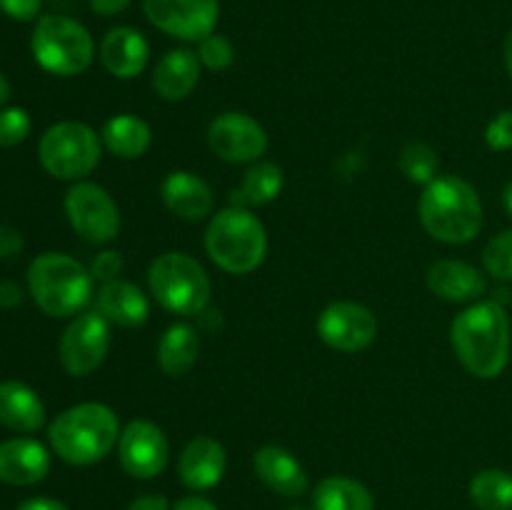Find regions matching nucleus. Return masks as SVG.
I'll list each match as a JSON object with an SVG mask.
<instances>
[{
  "mask_svg": "<svg viewBox=\"0 0 512 510\" xmlns=\"http://www.w3.org/2000/svg\"><path fill=\"white\" fill-rule=\"evenodd\" d=\"M450 345L470 375L493 380L508 368L512 348L510 318L498 300H478L455 315Z\"/></svg>",
  "mask_w": 512,
  "mask_h": 510,
  "instance_id": "nucleus-1",
  "label": "nucleus"
},
{
  "mask_svg": "<svg viewBox=\"0 0 512 510\" xmlns=\"http://www.w3.org/2000/svg\"><path fill=\"white\" fill-rule=\"evenodd\" d=\"M120 420L110 405L80 403L55 415L48 425L53 453L68 465H95L113 453L120 440Z\"/></svg>",
  "mask_w": 512,
  "mask_h": 510,
  "instance_id": "nucleus-2",
  "label": "nucleus"
},
{
  "mask_svg": "<svg viewBox=\"0 0 512 510\" xmlns=\"http://www.w3.org/2000/svg\"><path fill=\"white\" fill-rule=\"evenodd\" d=\"M418 218L430 238L448 245H465L483 228V203L468 180L458 175H438L423 188Z\"/></svg>",
  "mask_w": 512,
  "mask_h": 510,
  "instance_id": "nucleus-3",
  "label": "nucleus"
},
{
  "mask_svg": "<svg viewBox=\"0 0 512 510\" xmlns=\"http://www.w3.org/2000/svg\"><path fill=\"white\" fill-rule=\"evenodd\" d=\"M95 278L68 253H43L28 268V290L48 318H75L95 295Z\"/></svg>",
  "mask_w": 512,
  "mask_h": 510,
  "instance_id": "nucleus-4",
  "label": "nucleus"
},
{
  "mask_svg": "<svg viewBox=\"0 0 512 510\" xmlns=\"http://www.w3.org/2000/svg\"><path fill=\"white\" fill-rule=\"evenodd\" d=\"M205 253L230 275H248L268 255V233L253 210L228 205L210 218L205 228Z\"/></svg>",
  "mask_w": 512,
  "mask_h": 510,
  "instance_id": "nucleus-5",
  "label": "nucleus"
},
{
  "mask_svg": "<svg viewBox=\"0 0 512 510\" xmlns=\"http://www.w3.org/2000/svg\"><path fill=\"white\" fill-rule=\"evenodd\" d=\"M148 288L155 303L173 315L205 313L213 295L210 275L193 255L170 250L158 255L148 268Z\"/></svg>",
  "mask_w": 512,
  "mask_h": 510,
  "instance_id": "nucleus-6",
  "label": "nucleus"
},
{
  "mask_svg": "<svg viewBox=\"0 0 512 510\" xmlns=\"http://www.w3.org/2000/svg\"><path fill=\"white\" fill-rule=\"evenodd\" d=\"M30 50L45 73L75 78L93 63L95 40L83 23L68 15H43L30 35Z\"/></svg>",
  "mask_w": 512,
  "mask_h": 510,
  "instance_id": "nucleus-7",
  "label": "nucleus"
},
{
  "mask_svg": "<svg viewBox=\"0 0 512 510\" xmlns=\"http://www.w3.org/2000/svg\"><path fill=\"white\" fill-rule=\"evenodd\" d=\"M100 135L80 120H63L50 125L38 143V160L55 180L78 183L100 163Z\"/></svg>",
  "mask_w": 512,
  "mask_h": 510,
  "instance_id": "nucleus-8",
  "label": "nucleus"
},
{
  "mask_svg": "<svg viewBox=\"0 0 512 510\" xmlns=\"http://www.w3.org/2000/svg\"><path fill=\"white\" fill-rule=\"evenodd\" d=\"M113 343V325L98 310H83L65 325L58 343L60 365L73 378H85L105 363Z\"/></svg>",
  "mask_w": 512,
  "mask_h": 510,
  "instance_id": "nucleus-9",
  "label": "nucleus"
},
{
  "mask_svg": "<svg viewBox=\"0 0 512 510\" xmlns=\"http://www.w3.org/2000/svg\"><path fill=\"white\" fill-rule=\"evenodd\" d=\"M68 223L85 243L108 245L120 233V210L113 195L98 183L78 180L65 193Z\"/></svg>",
  "mask_w": 512,
  "mask_h": 510,
  "instance_id": "nucleus-10",
  "label": "nucleus"
},
{
  "mask_svg": "<svg viewBox=\"0 0 512 510\" xmlns=\"http://www.w3.org/2000/svg\"><path fill=\"white\" fill-rule=\"evenodd\" d=\"M143 13L160 33L185 43H200L215 33L218 0H143Z\"/></svg>",
  "mask_w": 512,
  "mask_h": 510,
  "instance_id": "nucleus-11",
  "label": "nucleus"
},
{
  "mask_svg": "<svg viewBox=\"0 0 512 510\" xmlns=\"http://www.w3.org/2000/svg\"><path fill=\"white\" fill-rule=\"evenodd\" d=\"M320 340L338 353H360L378 338V315L355 300H335L318 315Z\"/></svg>",
  "mask_w": 512,
  "mask_h": 510,
  "instance_id": "nucleus-12",
  "label": "nucleus"
},
{
  "mask_svg": "<svg viewBox=\"0 0 512 510\" xmlns=\"http://www.w3.org/2000/svg\"><path fill=\"white\" fill-rule=\"evenodd\" d=\"M205 138L213 155L233 165L255 163L268 150V133L263 125L253 115L240 113V110H228L213 118Z\"/></svg>",
  "mask_w": 512,
  "mask_h": 510,
  "instance_id": "nucleus-13",
  "label": "nucleus"
},
{
  "mask_svg": "<svg viewBox=\"0 0 512 510\" xmlns=\"http://www.w3.org/2000/svg\"><path fill=\"white\" fill-rule=\"evenodd\" d=\"M118 460L130 478L153 480L170 460V443L153 420H130L118 440Z\"/></svg>",
  "mask_w": 512,
  "mask_h": 510,
  "instance_id": "nucleus-14",
  "label": "nucleus"
},
{
  "mask_svg": "<svg viewBox=\"0 0 512 510\" xmlns=\"http://www.w3.org/2000/svg\"><path fill=\"white\" fill-rule=\"evenodd\" d=\"M228 468V455L220 440L210 435H195L178 458V478L188 490L203 493L223 480Z\"/></svg>",
  "mask_w": 512,
  "mask_h": 510,
  "instance_id": "nucleus-15",
  "label": "nucleus"
},
{
  "mask_svg": "<svg viewBox=\"0 0 512 510\" xmlns=\"http://www.w3.org/2000/svg\"><path fill=\"white\" fill-rule=\"evenodd\" d=\"M160 198L170 213L188 223L205 220L215 210V193L210 183L190 170H173L165 175L160 183Z\"/></svg>",
  "mask_w": 512,
  "mask_h": 510,
  "instance_id": "nucleus-16",
  "label": "nucleus"
},
{
  "mask_svg": "<svg viewBox=\"0 0 512 510\" xmlns=\"http://www.w3.org/2000/svg\"><path fill=\"white\" fill-rule=\"evenodd\" d=\"M425 283H428L430 293L438 295L440 300L460 305L478 303L488 290V280L475 265L455 258L435 260L425 273Z\"/></svg>",
  "mask_w": 512,
  "mask_h": 510,
  "instance_id": "nucleus-17",
  "label": "nucleus"
},
{
  "mask_svg": "<svg viewBox=\"0 0 512 510\" xmlns=\"http://www.w3.org/2000/svg\"><path fill=\"white\" fill-rule=\"evenodd\" d=\"M98 58L103 68L118 80H133L145 70L150 58V45L140 30L118 25L100 40Z\"/></svg>",
  "mask_w": 512,
  "mask_h": 510,
  "instance_id": "nucleus-18",
  "label": "nucleus"
},
{
  "mask_svg": "<svg viewBox=\"0 0 512 510\" xmlns=\"http://www.w3.org/2000/svg\"><path fill=\"white\" fill-rule=\"evenodd\" d=\"M253 470L273 493L283 495V498H300L310 488V478L303 463L283 445H263L255 450Z\"/></svg>",
  "mask_w": 512,
  "mask_h": 510,
  "instance_id": "nucleus-19",
  "label": "nucleus"
},
{
  "mask_svg": "<svg viewBox=\"0 0 512 510\" xmlns=\"http://www.w3.org/2000/svg\"><path fill=\"white\" fill-rule=\"evenodd\" d=\"M95 310L118 328H140L150 318V300L143 288L130 280H110L100 283L95 293Z\"/></svg>",
  "mask_w": 512,
  "mask_h": 510,
  "instance_id": "nucleus-20",
  "label": "nucleus"
},
{
  "mask_svg": "<svg viewBox=\"0 0 512 510\" xmlns=\"http://www.w3.org/2000/svg\"><path fill=\"white\" fill-rule=\"evenodd\" d=\"M50 473V450L35 438L0 443V480L15 488L35 485Z\"/></svg>",
  "mask_w": 512,
  "mask_h": 510,
  "instance_id": "nucleus-21",
  "label": "nucleus"
},
{
  "mask_svg": "<svg viewBox=\"0 0 512 510\" xmlns=\"http://www.w3.org/2000/svg\"><path fill=\"white\" fill-rule=\"evenodd\" d=\"M200 70H203V65H200L195 50H168L153 68V90L158 93V98L168 100V103L190 98L193 90L198 88Z\"/></svg>",
  "mask_w": 512,
  "mask_h": 510,
  "instance_id": "nucleus-22",
  "label": "nucleus"
},
{
  "mask_svg": "<svg viewBox=\"0 0 512 510\" xmlns=\"http://www.w3.org/2000/svg\"><path fill=\"white\" fill-rule=\"evenodd\" d=\"M45 420V403L30 385L20 380L0 383V425L15 433H38Z\"/></svg>",
  "mask_w": 512,
  "mask_h": 510,
  "instance_id": "nucleus-23",
  "label": "nucleus"
},
{
  "mask_svg": "<svg viewBox=\"0 0 512 510\" xmlns=\"http://www.w3.org/2000/svg\"><path fill=\"white\" fill-rule=\"evenodd\" d=\"M100 143L115 158L138 160L148 153L150 143H153V130L140 115L120 113L105 120L103 130H100Z\"/></svg>",
  "mask_w": 512,
  "mask_h": 510,
  "instance_id": "nucleus-24",
  "label": "nucleus"
},
{
  "mask_svg": "<svg viewBox=\"0 0 512 510\" xmlns=\"http://www.w3.org/2000/svg\"><path fill=\"white\" fill-rule=\"evenodd\" d=\"M158 365L168 378H183L200 358V335L193 325L173 323L158 340Z\"/></svg>",
  "mask_w": 512,
  "mask_h": 510,
  "instance_id": "nucleus-25",
  "label": "nucleus"
},
{
  "mask_svg": "<svg viewBox=\"0 0 512 510\" xmlns=\"http://www.w3.org/2000/svg\"><path fill=\"white\" fill-rule=\"evenodd\" d=\"M285 175L278 163L270 160H255L250 168L245 170L243 180L238 188L233 190V205H243V208H263L270 205L280 193H283Z\"/></svg>",
  "mask_w": 512,
  "mask_h": 510,
  "instance_id": "nucleus-26",
  "label": "nucleus"
},
{
  "mask_svg": "<svg viewBox=\"0 0 512 510\" xmlns=\"http://www.w3.org/2000/svg\"><path fill=\"white\" fill-rule=\"evenodd\" d=\"M313 510H375L370 488L348 475H328L313 488Z\"/></svg>",
  "mask_w": 512,
  "mask_h": 510,
  "instance_id": "nucleus-27",
  "label": "nucleus"
},
{
  "mask_svg": "<svg viewBox=\"0 0 512 510\" xmlns=\"http://www.w3.org/2000/svg\"><path fill=\"white\" fill-rule=\"evenodd\" d=\"M470 500L480 510H512V473L500 468L480 470L470 480Z\"/></svg>",
  "mask_w": 512,
  "mask_h": 510,
  "instance_id": "nucleus-28",
  "label": "nucleus"
},
{
  "mask_svg": "<svg viewBox=\"0 0 512 510\" xmlns=\"http://www.w3.org/2000/svg\"><path fill=\"white\" fill-rule=\"evenodd\" d=\"M398 165L410 183L423 185V188L438 178L440 170L438 153L428 143H423V140H410V143H405L403 150H400Z\"/></svg>",
  "mask_w": 512,
  "mask_h": 510,
  "instance_id": "nucleus-29",
  "label": "nucleus"
},
{
  "mask_svg": "<svg viewBox=\"0 0 512 510\" xmlns=\"http://www.w3.org/2000/svg\"><path fill=\"white\" fill-rule=\"evenodd\" d=\"M485 273L493 275L495 280H512V228L493 235L483 248Z\"/></svg>",
  "mask_w": 512,
  "mask_h": 510,
  "instance_id": "nucleus-30",
  "label": "nucleus"
},
{
  "mask_svg": "<svg viewBox=\"0 0 512 510\" xmlns=\"http://www.w3.org/2000/svg\"><path fill=\"white\" fill-rule=\"evenodd\" d=\"M198 58L203 68L220 73V70H228L235 63V48L225 35L213 33L198 43Z\"/></svg>",
  "mask_w": 512,
  "mask_h": 510,
  "instance_id": "nucleus-31",
  "label": "nucleus"
},
{
  "mask_svg": "<svg viewBox=\"0 0 512 510\" xmlns=\"http://www.w3.org/2000/svg\"><path fill=\"white\" fill-rule=\"evenodd\" d=\"M30 115L23 108H3L0 110V148H13L20 145L30 135Z\"/></svg>",
  "mask_w": 512,
  "mask_h": 510,
  "instance_id": "nucleus-32",
  "label": "nucleus"
},
{
  "mask_svg": "<svg viewBox=\"0 0 512 510\" xmlns=\"http://www.w3.org/2000/svg\"><path fill=\"white\" fill-rule=\"evenodd\" d=\"M485 143L493 150L512 148V110H500L485 128Z\"/></svg>",
  "mask_w": 512,
  "mask_h": 510,
  "instance_id": "nucleus-33",
  "label": "nucleus"
},
{
  "mask_svg": "<svg viewBox=\"0 0 512 510\" xmlns=\"http://www.w3.org/2000/svg\"><path fill=\"white\" fill-rule=\"evenodd\" d=\"M90 273L100 283H110V280H118L123 273V255L118 250H103V253L95 255L93 265H90Z\"/></svg>",
  "mask_w": 512,
  "mask_h": 510,
  "instance_id": "nucleus-34",
  "label": "nucleus"
},
{
  "mask_svg": "<svg viewBox=\"0 0 512 510\" xmlns=\"http://www.w3.org/2000/svg\"><path fill=\"white\" fill-rule=\"evenodd\" d=\"M40 5H43V0H0V10L8 18L20 20V23H28V20L38 18Z\"/></svg>",
  "mask_w": 512,
  "mask_h": 510,
  "instance_id": "nucleus-35",
  "label": "nucleus"
},
{
  "mask_svg": "<svg viewBox=\"0 0 512 510\" xmlns=\"http://www.w3.org/2000/svg\"><path fill=\"white\" fill-rule=\"evenodd\" d=\"M23 250V235L13 225H0V258H15Z\"/></svg>",
  "mask_w": 512,
  "mask_h": 510,
  "instance_id": "nucleus-36",
  "label": "nucleus"
},
{
  "mask_svg": "<svg viewBox=\"0 0 512 510\" xmlns=\"http://www.w3.org/2000/svg\"><path fill=\"white\" fill-rule=\"evenodd\" d=\"M125 510H170V503L165 495L150 493V495H140V498H135Z\"/></svg>",
  "mask_w": 512,
  "mask_h": 510,
  "instance_id": "nucleus-37",
  "label": "nucleus"
},
{
  "mask_svg": "<svg viewBox=\"0 0 512 510\" xmlns=\"http://www.w3.org/2000/svg\"><path fill=\"white\" fill-rule=\"evenodd\" d=\"M88 3L93 8V13L103 15V18H113V15L123 13L133 0H88Z\"/></svg>",
  "mask_w": 512,
  "mask_h": 510,
  "instance_id": "nucleus-38",
  "label": "nucleus"
},
{
  "mask_svg": "<svg viewBox=\"0 0 512 510\" xmlns=\"http://www.w3.org/2000/svg\"><path fill=\"white\" fill-rule=\"evenodd\" d=\"M15 510H70V508L65 503H60V500L48 498V495H38V498L23 500Z\"/></svg>",
  "mask_w": 512,
  "mask_h": 510,
  "instance_id": "nucleus-39",
  "label": "nucleus"
},
{
  "mask_svg": "<svg viewBox=\"0 0 512 510\" xmlns=\"http://www.w3.org/2000/svg\"><path fill=\"white\" fill-rule=\"evenodd\" d=\"M170 510H218L213 500L203 498V495H185Z\"/></svg>",
  "mask_w": 512,
  "mask_h": 510,
  "instance_id": "nucleus-40",
  "label": "nucleus"
},
{
  "mask_svg": "<svg viewBox=\"0 0 512 510\" xmlns=\"http://www.w3.org/2000/svg\"><path fill=\"white\" fill-rule=\"evenodd\" d=\"M20 300H23V290H20V285H15L13 280L0 283V308H15Z\"/></svg>",
  "mask_w": 512,
  "mask_h": 510,
  "instance_id": "nucleus-41",
  "label": "nucleus"
},
{
  "mask_svg": "<svg viewBox=\"0 0 512 510\" xmlns=\"http://www.w3.org/2000/svg\"><path fill=\"white\" fill-rule=\"evenodd\" d=\"M503 55H505V68H508V73H510V78H512V30L508 33V38H505Z\"/></svg>",
  "mask_w": 512,
  "mask_h": 510,
  "instance_id": "nucleus-42",
  "label": "nucleus"
},
{
  "mask_svg": "<svg viewBox=\"0 0 512 510\" xmlns=\"http://www.w3.org/2000/svg\"><path fill=\"white\" fill-rule=\"evenodd\" d=\"M8 98H10V83H8V78H5V75L0 73V108H3V105L8 103Z\"/></svg>",
  "mask_w": 512,
  "mask_h": 510,
  "instance_id": "nucleus-43",
  "label": "nucleus"
},
{
  "mask_svg": "<svg viewBox=\"0 0 512 510\" xmlns=\"http://www.w3.org/2000/svg\"><path fill=\"white\" fill-rule=\"evenodd\" d=\"M503 205H505V210H508V215L512 218V183L505 185V190H503Z\"/></svg>",
  "mask_w": 512,
  "mask_h": 510,
  "instance_id": "nucleus-44",
  "label": "nucleus"
},
{
  "mask_svg": "<svg viewBox=\"0 0 512 510\" xmlns=\"http://www.w3.org/2000/svg\"><path fill=\"white\" fill-rule=\"evenodd\" d=\"M288 510H303V508H288Z\"/></svg>",
  "mask_w": 512,
  "mask_h": 510,
  "instance_id": "nucleus-45",
  "label": "nucleus"
}]
</instances>
